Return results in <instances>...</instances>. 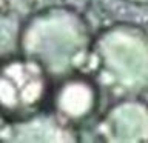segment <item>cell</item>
Returning a JSON list of instances; mask_svg holds the SVG:
<instances>
[{
    "label": "cell",
    "instance_id": "cell-1",
    "mask_svg": "<svg viewBox=\"0 0 148 143\" xmlns=\"http://www.w3.org/2000/svg\"><path fill=\"white\" fill-rule=\"evenodd\" d=\"M48 92L43 63L37 59H12L0 66V111L29 115L43 103Z\"/></svg>",
    "mask_w": 148,
    "mask_h": 143
},
{
    "label": "cell",
    "instance_id": "cell-2",
    "mask_svg": "<svg viewBox=\"0 0 148 143\" xmlns=\"http://www.w3.org/2000/svg\"><path fill=\"white\" fill-rule=\"evenodd\" d=\"M85 83H68V86L60 92V111H63L69 117H82L88 114V108L92 103V97L88 92V86H83Z\"/></svg>",
    "mask_w": 148,
    "mask_h": 143
},
{
    "label": "cell",
    "instance_id": "cell-3",
    "mask_svg": "<svg viewBox=\"0 0 148 143\" xmlns=\"http://www.w3.org/2000/svg\"><path fill=\"white\" fill-rule=\"evenodd\" d=\"M2 2H3V0H0V5H2Z\"/></svg>",
    "mask_w": 148,
    "mask_h": 143
}]
</instances>
